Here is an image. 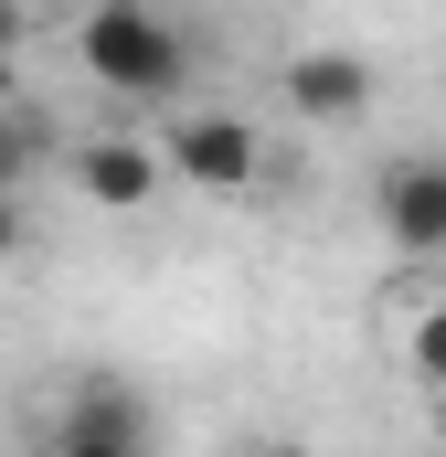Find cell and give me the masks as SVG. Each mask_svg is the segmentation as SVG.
I'll return each mask as SVG.
<instances>
[{
  "label": "cell",
  "instance_id": "1",
  "mask_svg": "<svg viewBox=\"0 0 446 457\" xmlns=\"http://www.w3.org/2000/svg\"><path fill=\"white\" fill-rule=\"evenodd\" d=\"M75 64H86V86H107L128 107H170L192 86V43L160 0H86L75 11Z\"/></svg>",
  "mask_w": 446,
  "mask_h": 457
},
{
  "label": "cell",
  "instance_id": "2",
  "mask_svg": "<svg viewBox=\"0 0 446 457\" xmlns=\"http://www.w3.org/2000/svg\"><path fill=\"white\" fill-rule=\"evenodd\" d=\"M160 170L192 181V192H244L266 170V138H255V117H234V107H181L160 128Z\"/></svg>",
  "mask_w": 446,
  "mask_h": 457
},
{
  "label": "cell",
  "instance_id": "3",
  "mask_svg": "<svg viewBox=\"0 0 446 457\" xmlns=\"http://www.w3.org/2000/svg\"><path fill=\"white\" fill-rule=\"evenodd\" d=\"M64 170H75V192L96 203V213H138V203H160V138H138V128H107V138H75L64 149Z\"/></svg>",
  "mask_w": 446,
  "mask_h": 457
},
{
  "label": "cell",
  "instance_id": "4",
  "mask_svg": "<svg viewBox=\"0 0 446 457\" xmlns=\"http://www.w3.org/2000/svg\"><path fill=\"white\" fill-rule=\"evenodd\" d=\"M372 213H383V234H393V255H446V160L436 149H415V160H393L383 181H372Z\"/></svg>",
  "mask_w": 446,
  "mask_h": 457
},
{
  "label": "cell",
  "instance_id": "5",
  "mask_svg": "<svg viewBox=\"0 0 446 457\" xmlns=\"http://www.w3.org/2000/svg\"><path fill=\"white\" fill-rule=\"evenodd\" d=\"M287 107L319 117V128H351V117L372 107V64H361V54H340V43H319V54H287Z\"/></svg>",
  "mask_w": 446,
  "mask_h": 457
},
{
  "label": "cell",
  "instance_id": "6",
  "mask_svg": "<svg viewBox=\"0 0 446 457\" xmlns=\"http://www.w3.org/2000/svg\"><path fill=\"white\" fill-rule=\"evenodd\" d=\"M64 436H107V447H149V404H138V383H75V404H64Z\"/></svg>",
  "mask_w": 446,
  "mask_h": 457
},
{
  "label": "cell",
  "instance_id": "7",
  "mask_svg": "<svg viewBox=\"0 0 446 457\" xmlns=\"http://www.w3.org/2000/svg\"><path fill=\"white\" fill-rule=\"evenodd\" d=\"M43 160H54V117L32 96H0V192H21Z\"/></svg>",
  "mask_w": 446,
  "mask_h": 457
},
{
  "label": "cell",
  "instance_id": "8",
  "mask_svg": "<svg viewBox=\"0 0 446 457\" xmlns=\"http://www.w3.org/2000/svg\"><path fill=\"white\" fill-rule=\"evenodd\" d=\"M415 372H425V383H446V298L415 320Z\"/></svg>",
  "mask_w": 446,
  "mask_h": 457
},
{
  "label": "cell",
  "instance_id": "9",
  "mask_svg": "<svg viewBox=\"0 0 446 457\" xmlns=\"http://www.w3.org/2000/svg\"><path fill=\"white\" fill-rule=\"evenodd\" d=\"M21 245H32V213H21V192H0V266H11Z\"/></svg>",
  "mask_w": 446,
  "mask_h": 457
},
{
  "label": "cell",
  "instance_id": "10",
  "mask_svg": "<svg viewBox=\"0 0 446 457\" xmlns=\"http://www.w3.org/2000/svg\"><path fill=\"white\" fill-rule=\"evenodd\" d=\"M54 457H149V447H107V436H54Z\"/></svg>",
  "mask_w": 446,
  "mask_h": 457
},
{
  "label": "cell",
  "instance_id": "11",
  "mask_svg": "<svg viewBox=\"0 0 446 457\" xmlns=\"http://www.w3.org/2000/svg\"><path fill=\"white\" fill-rule=\"evenodd\" d=\"M21 43H32V11H21V0H0V54H21Z\"/></svg>",
  "mask_w": 446,
  "mask_h": 457
},
{
  "label": "cell",
  "instance_id": "12",
  "mask_svg": "<svg viewBox=\"0 0 446 457\" xmlns=\"http://www.w3.org/2000/svg\"><path fill=\"white\" fill-rule=\"evenodd\" d=\"M425 426H436V457H446V383H436V404H425Z\"/></svg>",
  "mask_w": 446,
  "mask_h": 457
},
{
  "label": "cell",
  "instance_id": "13",
  "mask_svg": "<svg viewBox=\"0 0 446 457\" xmlns=\"http://www.w3.org/2000/svg\"><path fill=\"white\" fill-rule=\"evenodd\" d=\"M0 96H21V54H0Z\"/></svg>",
  "mask_w": 446,
  "mask_h": 457
},
{
  "label": "cell",
  "instance_id": "14",
  "mask_svg": "<svg viewBox=\"0 0 446 457\" xmlns=\"http://www.w3.org/2000/svg\"><path fill=\"white\" fill-rule=\"evenodd\" d=\"M277 457H298V447H277Z\"/></svg>",
  "mask_w": 446,
  "mask_h": 457
}]
</instances>
